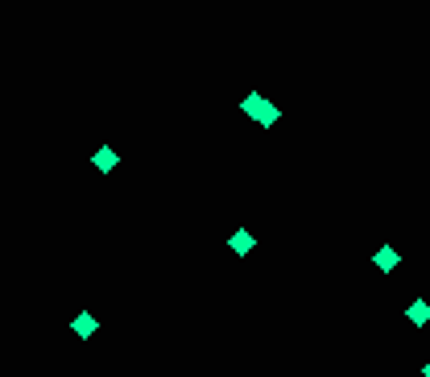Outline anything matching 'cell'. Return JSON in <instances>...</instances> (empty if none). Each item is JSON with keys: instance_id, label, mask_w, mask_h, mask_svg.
Here are the masks:
<instances>
[{"instance_id": "obj_1", "label": "cell", "mask_w": 430, "mask_h": 377, "mask_svg": "<svg viewBox=\"0 0 430 377\" xmlns=\"http://www.w3.org/2000/svg\"><path fill=\"white\" fill-rule=\"evenodd\" d=\"M240 112H244V116H253L261 129H273V125L282 121V108H277L273 100H265L261 92H249V95H244V100H240Z\"/></svg>"}, {"instance_id": "obj_2", "label": "cell", "mask_w": 430, "mask_h": 377, "mask_svg": "<svg viewBox=\"0 0 430 377\" xmlns=\"http://www.w3.org/2000/svg\"><path fill=\"white\" fill-rule=\"evenodd\" d=\"M91 166H95V170H99V174H112V170H116V166H120V153H116V149H112V145H99V149H95V153H91Z\"/></svg>"}, {"instance_id": "obj_3", "label": "cell", "mask_w": 430, "mask_h": 377, "mask_svg": "<svg viewBox=\"0 0 430 377\" xmlns=\"http://www.w3.org/2000/svg\"><path fill=\"white\" fill-rule=\"evenodd\" d=\"M373 266H377V270H381V274H393V270H397V266H401V253H397V249H393V245H381V249H377V253H373Z\"/></svg>"}, {"instance_id": "obj_4", "label": "cell", "mask_w": 430, "mask_h": 377, "mask_svg": "<svg viewBox=\"0 0 430 377\" xmlns=\"http://www.w3.org/2000/svg\"><path fill=\"white\" fill-rule=\"evenodd\" d=\"M71 331H75V336H79V340H91V336H95V331H99V320H95V315H91V311H79V315H75V320H71Z\"/></svg>"}, {"instance_id": "obj_5", "label": "cell", "mask_w": 430, "mask_h": 377, "mask_svg": "<svg viewBox=\"0 0 430 377\" xmlns=\"http://www.w3.org/2000/svg\"><path fill=\"white\" fill-rule=\"evenodd\" d=\"M228 249H232L236 257H249V253L257 249V236H253V233H244V228H240V233H232V236H228Z\"/></svg>"}, {"instance_id": "obj_6", "label": "cell", "mask_w": 430, "mask_h": 377, "mask_svg": "<svg viewBox=\"0 0 430 377\" xmlns=\"http://www.w3.org/2000/svg\"><path fill=\"white\" fill-rule=\"evenodd\" d=\"M405 320H410L414 328H426V324H430V303H426V299H414V303L405 307Z\"/></svg>"}, {"instance_id": "obj_7", "label": "cell", "mask_w": 430, "mask_h": 377, "mask_svg": "<svg viewBox=\"0 0 430 377\" xmlns=\"http://www.w3.org/2000/svg\"><path fill=\"white\" fill-rule=\"evenodd\" d=\"M422 377H430V361H426V365H422Z\"/></svg>"}]
</instances>
